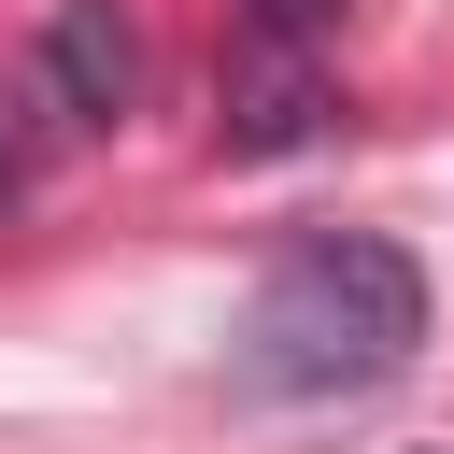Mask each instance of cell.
I'll return each mask as SVG.
<instances>
[{"label": "cell", "instance_id": "cell-1", "mask_svg": "<svg viewBox=\"0 0 454 454\" xmlns=\"http://www.w3.org/2000/svg\"><path fill=\"white\" fill-rule=\"evenodd\" d=\"M411 355H426V270L383 227H326L255 284L227 369L241 397H355V383H397Z\"/></svg>", "mask_w": 454, "mask_h": 454}, {"label": "cell", "instance_id": "cell-2", "mask_svg": "<svg viewBox=\"0 0 454 454\" xmlns=\"http://www.w3.org/2000/svg\"><path fill=\"white\" fill-rule=\"evenodd\" d=\"M213 99H227V156H298V142H326V128H340V85H326L284 28H255V43L227 57V85H213Z\"/></svg>", "mask_w": 454, "mask_h": 454}, {"label": "cell", "instance_id": "cell-3", "mask_svg": "<svg viewBox=\"0 0 454 454\" xmlns=\"http://www.w3.org/2000/svg\"><path fill=\"white\" fill-rule=\"evenodd\" d=\"M43 71H57V99H71L85 128H114L128 85H142V43H128L114 0H57V14H43Z\"/></svg>", "mask_w": 454, "mask_h": 454}, {"label": "cell", "instance_id": "cell-4", "mask_svg": "<svg viewBox=\"0 0 454 454\" xmlns=\"http://www.w3.org/2000/svg\"><path fill=\"white\" fill-rule=\"evenodd\" d=\"M57 142H85V114L57 99V71H43V57H28V71H0V184H28Z\"/></svg>", "mask_w": 454, "mask_h": 454}, {"label": "cell", "instance_id": "cell-5", "mask_svg": "<svg viewBox=\"0 0 454 454\" xmlns=\"http://www.w3.org/2000/svg\"><path fill=\"white\" fill-rule=\"evenodd\" d=\"M355 0H255V28H284V43H312V28H340Z\"/></svg>", "mask_w": 454, "mask_h": 454}]
</instances>
